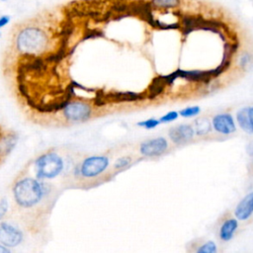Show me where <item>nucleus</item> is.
<instances>
[{
    "label": "nucleus",
    "mask_w": 253,
    "mask_h": 253,
    "mask_svg": "<svg viewBox=\"0 0 253 253\" xmlns=\"http://www.w3.org/2000/svg\"><path fill=\"white\" fill-rule=\"evenodd\" d=\"M16 144V137L13 135H9L3 139V141H0V153L6 154L8 153Z\"/></svg>",
    "instance_id": "obj_20"
},
{
    "label": "nucleus",
    "mask_w": 253,
    "mask_h": 253,
    "mask_svg": "<svg viewBox=\"0 0 253 253\" xmlns=\"http://www.w3.org/2000/svg\"><path fill=\"white\" fill-rule=\"evenodd\" d=\"M92 113L90 105L84 102H69L63 108L64 117L69 121H85Z\"/></svg>",
    "instance_id": "obj_5"
},
{
    "label": "nucleus",
    "mask_w": 253,
    "mask_h": 253,
    "mask_svg": "<svg viewBox=\"0 0 253 253\" xmlns=\"http://www.w3.org/2000/svg\"><path fill=\"white\" fill-rule=\"evenodd\" d=\"M22 238V232L17 227L7 222L0 223V242L4 246L15 247L21 243Z\"/></svg>",
    "instance_id": "obj_6"
},
{
    "label": "nucleus",
    "mask_w": 253,
    "mask_h": 253,
    "mask_svg": "<svg viewBox=\"0 0 253 253\" xmlns=\"http://www.w3.org/2000/svg\"><path fill=\"white\" fill-rule=\"evenodd\" d=\"M130 162V158L129 157H121L119 158L116 163H115V168L117 169H120V168H123V167H126L129 164Z\"/></svg>",
    "instance_id": "obj_26"
},
{
    "label": "nucleus",
    "mask_w": 253,
    "mask_h": 253,
    "mask_svg": "<svg viewBox=\"0 0 253 253\" xmlns=\"http://www.w3.org/2000/svg\"><path fill=\"white\" fill-rule=\"evenodd\" d=\"M2 1H6V0H2Z\"/></svg>",
    "instance_id": "obj_32"
},
{
    "label": "nucleus",
    "mask_w": 253,
    "mask_h": 253,
    "mask_svg": "<svg viewBox=\"0 0 253 253\" xmlns=\"http://www.w3.org/2000/svg\"><path fill=\"white\" fill-rule=\"evenodd\" d=\"M143 96L133 92H115L114 94H106L107 102H133L142 99Z\"/></svg>",
    "instance_id": "obj_13"
},
{
    "label": "nucleus",
    "mask_w": 253,
    "mask_h": 253,
    "mask_svg": "<svg viewBox=\"0 0 253 253\" xmlns=\"http://www.w3.org/2000/svg\"><path fill=\"white\" fill-rule=\"evenodd\" d=\"M109 159L105 156H92L86 158L81 165V174L84 177H95L101 174L108 166Z\"/></svg>",
    "instance_id": "obj_4"
},
{
    "label": "nucleus",
    "mask_w": 253,
    "mask_h": 253,
    "mask_svg": "<svg viewBox=\"0 0 253 253\" xmlns=\"http://www.w3.org/2000/svg\"><path fill=\"white\" fill-rule=\"evenodd\" d=\"M10 22V17L9 16H2L0 17V29L6 26Z\"/></svg>",
    "instance_id": "obj_29"
},
{
    "label": "nucleus",
    "mask_w": 253,
    "mask_h": 253,
    "mask_svg": "<svg viewBox=\"0 0 253 253\" xmlns=\"http://www.w3.org/2000/svg\"><path fill=\"white\" fill-rule=\"evenodd\" d=\"M0 35H1V33H0Z\"/></svg>",
    "instance_id": "obj_33"
},
{
    "label": "nucleus",
    "mask_w": 253,
    "mask_h": 253,
    "mask_svg": "<svg viewBox=\"0 0 253 253\" xmlns=\"http://www.w3.org/2000/svg\"><path fill=\"white\" fill-rule=\"evenodd\" d=\"M237 227H238V222L234 218L226 219L225 221H223V223L219 229L220 239L223 241L230 240L232 238L235 230L237 229Z\"/></svg>",
    "instance_id": "obj_14"
},
{
    "label": "nucleus",
    "mask_w": 253,
    "mask_h": 253,
    "mask_svg": "<svg viewBox=\"0 0 253 253\" xmlns=\"http://www.w3.org/2000/svg\"><path fill=\"white\" fill-rule=\"evenodd\" d=\"M253 213V192L246 195L237 205L234 214L239 220H245Z\"/></svg>",
    "instance_id": "obj_11"
},
{
    "label": "nucleus",
    "mask_w": 253,
    "mask_h": 253,
    "mask_svg": "<svg viewBox=\"0 0 253 253\" xmlns=\"http://www.w3.org/2000/svg\"><path fill=\"white\" fill-rule=\"evenodd\" d=\"M160 120H156V119H148V120H145V121H141L139 123H137V126H142V127H145L147 129H150V128H154L156 127L159 124H160Z\"/></svg>",
    "instance_id": "obj_23"
},
{
    "label": "nucleus",
    "mask_w": 253,
    "mask_h": 253,
    "mask_svg": "<svg viewBox=\"0 0 253 253\" xmlns=\"http://www.w3.org/2000/svg\"><path fill=\"white\" fill-rule=\"evenodd\" d=\"M195 126H196V133L198 135L207 134L211 130V124L205 118H201V119L196 120L195 121Z\"/></svg>",
    "instance_id": "obj_17"
},
{
    "label": "nucleus",
    "mask_w": 253,
    "mask_h": 253,
    "mask_svg": "<svg viewBox=\"0 0 253 253\" xmlns=\"http://www.w3.org/2000/svg\"><path fill=\"white\" fill-rule=\"evenodd\" d=\"M200 107L199 106H193V107H187L183 110L180 111L179 115L182 116L183 118H191V117H195L200 113Z\"/></svg>",
    "instance_id": "obj_21"
},
{
    "label": "nucleus",
    "mask_w": 253,
    "mask_h": 253,
    "mask_svg": "<svg viewBox=\"0 0 253 253\" xmlns=\"http://www.w3.org/2000/svg\"><path fill=\"white\" fill-rule=\"evenodd\" d=\"M248 114H249V118H250V121H251V124L253 126V107L249 108V111H248Z\"/></svg>",
    "instance_id": "obj_30"
},
{
    "label": "nucleus",
    "mask_w": 253,
    "mask_h": 253,
    "mask_svg": "<svg viewBox=\"0 0 253 253\" xmlns=\"http://www.w3.org/2000/svg\"><path fill=\"white\" fill-rule=\"evenodd\" d=\"M213 128L222 134H230L235 131L236 126L234 120L229 114H218L212 119Z\"/></svg>",
    "instance_id": "obj_9"
},
{
    "label": "nucleus",
    "mask_w": 253,
    "mask_h": 253,
    "mask_svg": "<svg viewBox=\"0 0 253 253\" xmlns=\"http://www.w3.org/2000/svg\"><path fill=\"white\" fill-rule=\"evenodd\" d=\"M168 85L166 78L164 75H159L156 76L155 78L152 79L151 83L148 86L147 92H146V97L149 99H154L158 97L159 95L162 94L164 91L165 87Z\"/></svg>",
    "instance_id": "obj_12"
},
{
    "label": "nucleus",
    "mask_w": 253,
    "mask_h": 253,
    "mask_svg": "<svg viewBox=\"0 0 253 253\" xmlns=\"http://www.w3.org/2000/svg\"><path fill=\"white\" fill-rule=\"evenodd\" d=\"M38 178H53L57 176L62 168L63 162L55 153H45L36 161Z\"/></svg>",
    "instance_id": "obj_3"
},
{
    "label": "nucleus",
    "mask_w": 253,
    "mask_h": 253,
    "mask_svg": "<svg viewBox=\"0 0 253 253\" xmlns=\"http://www.w3.org/2000/svg\"><path fill=\"white\" fill-rule=\"evenodd\" d=\"M128 8H129V3H126L124 0H117L111 3L109 9L113 11L114 14H119V13H128Z\"/></svg>",
    "instance_id": "obj_18"
},
{
    "label": "nucleus",
    "mask_w": 253,
    "mask_h": 253,
    "mask_svg": "<svg viewBox=\"0 0 253 253\" xmlns=\"http://www.w3.org/2000/svg\"><path fill=\"white\" fill-rule=\"evenodd\" d=\"M199 253H214L216 252V245L213 241H208L197 249Z\"/></svg>",
    "instance_id": "obj_22"
},
{
    "label": "nucleus",
    "mask_w": 253,
    "mask_h": 253,
    "mask_svg": "<svg viewBox=\"0 0 253 253\" xmlns=\"http://www.w3.org/2000/svg\"><path fill=\"white\" fill-rule=\"evenodd\" d=\"M4 252L8 253V252H9V250H8L6 247H4V246H1V245H0V253H4Z\"/></svg>",
    "instance_id": "obj_31"
},
{
    "label": "nucleus",
    "mask_w": 253,
    "mask_h": 253,
    "mask_svg": "<svg viewBox=\"0 0 253 253\" xmlns=\"http://www.w3.org/2000/svg\"><path fill=\"white\" fill-rule=\"evenodd\" d=\"M104 34L102 31L97 30V29H86L85 34L83 36V41L85 40H89V39H95V38H99V37H103Z\"/></svg>",
    "instance_id": "obj_24"
},
{
    "label": "nucleus",
    "mask_w": 253,
    "mask_h": 253,
    "mask_svg": "<svg viewBox=\"0 0 253 253\" xmlns=\"http://www.w3.org/2000/svg\"><path fill=\"white\" fill-rule=\"evenodd\" d=\"M177 78H183L191 82L199 83H209L214 77L213 69L211 70H183L177 69L174 71Z\"/></svg>",
    "instance_id": "obj_7"
},
{
    "label": "nucleus",
    "mask_w": 253,
    "mask_h": 253,
    "mask_svg": "<svg viewBox=\"0 0 253 253\" xmlns=\"http://www.w3.org/2000/svg\"><path fill=\"white\" fill-rule=\"evenodd\" d=\"M178 116H179V114L176 111H171V112H168L167 114H165L164 116H162L160 118V122L161 123H170V122L175 121L178 118Z\"/></svg>",
    "instance_id": "obj_25"
},
{
    "label": "nucleus",
    "mask_w": 253,
    "mask_h": 253,
    "mask_svg": "<svg viewBox=\"0 0 253 253\" xmlns=\"http://www.w3.org/2000/svg\"><path fill=\"white\" fill-rule=\"evenodd\" d=\"M249 108H243L239 110L236 114V119L239 126L248 133H253V126L251 124L249 114H248Z\"/></svg>",
    "instance_id": "obj_15"
},
{
    "label": "nucleus",
    "mask_w": 253,
    "mask_h": 253,
    "mask_svg": "<svg viewBox=\"0 0 253 253\" xmlns=\"http://www.w3.org/2000/svg\"><path fill=\"white\" fill-rule=\"evenodd\" d=\"M251 60V56L249 53H244L241 55L240 60H239V64L241 67H245Z\"/></svg>",
    "instance_id": "obj_28"
},
{
    "label": "nucleus",
    "mask_w": 253,
    "mask_h": 253,
    "mask_svg": "<svg viewBox=\"0 0 253 253\" xmlns=\"http://www.w3.org/2000/svg\"><path fill=\"white\" fill-rule=\"evenodd\" d=\"M194 133V128L189 125H179L169 129V136L176 144L188 142L193 138Z\"/></svg>",
    "instance_id": "obj_10"
},
{
    "label": "nucleus",
    "mask_w": 253,
    "mask_h": 253,
    "mask_svg": "<svg viewBox=\"0 0 253 253\" xmlns=\"http://www.w3.org/2000/svg\"><path fill=\"white\" fill-rule=\"evenodd\" d=\"M73 31H74L73 22H72V20L70 18H67L62 23V26H61V29H60V32H59V37L60 38L68 39L72 35Z\"/></svg>",
    "instance_id": "obj_19"
},
{
    "label": "nucleus",
    "mask_w": 253,
    "mask_h": 253,
    "mask_svg": "<svg viewBox=\"0 0 253 253\" xmlns=\"http://www.w3.org/2000/svg\"><path fill=\"white\" fill-rule=\"evenodd\" d=\"M7 210H8V203H7V201L5 199H3L0 202V220L2 219V217L7 212Z\"/></svg>",
    "instance_id": "obj_27"
},
{
    "label": "nucleus",
    "mask_w": 253,
    "mask_h": 253,
    "mask_svg": "<svg viewBox=\"0 0 253 253\" xmlns=\"http://www.w3.org/2000/svg\"><path fill=\"white\" fill-rule=\"evenodd\" d=\"M42 186L34 179L25 178L14 187V197L17 204L24 208H31L38 204L42 196Z\"/></svg>",
    "instance_id": "obj_2"
},
{
    "label": "nucleus",
    "mask_w": 253,
    "mask_h": 253,
    "mask_svg": "<svg viewBox=\"0 0 253 253\" xmlns=\"http://www.w3.org/2000/svg\"><path fill=\"white\" fill-rule=\"evenodd\" d=\"M168 147L167 140L164 137H156L144 141L140 144V152L144 156H159L165 152Z\"/></svg>",
    "instance_id": "obj_8"
},
{
    "label": "nucleus",
    "mask_w": 253,
    "mask_h": 253,
    "mask_svg": "<svg viewBox=\"0 0 253 253\" xmlns=\"http://www.w3.org/2000/svg\"><path fill=\"white\" fill-rule=\"evenodd\" d=\"M152 7L160 9L177 8L181 4V0H151Z\"/></svg>",
    "instance_id": "obj_16"
},
{
    "label": "nucleus",
    "mask_w": 253,
    "mask_h": 253,
    "mask_svg": "<svg viewBox=\"0 0 253 253\" xmlns=\"http://www.w3.org/2000/svg\"><path fill=\"white\" fill-rule=\"evenodd\" d=\"M47 45V38L45 34L36 28H27L23 30L17 38L18 49L29 55H35L42 52Z\"/></svg>",
    "instance_id": "obj_1"
}]
</instances>
